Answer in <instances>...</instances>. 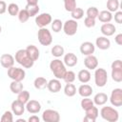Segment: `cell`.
I'll return each mask as SVG.
<instances>
[{
    "label": "cell",
    "mask_w": 122,
    "mask_h": 122,
    "mask_svg": "<svg viewBox=\"0 0 122 122\" xmlns=\"http://www.w3.org/2000/svg\"><path fill=\"white\" fill-rule=\"evenodd\" d=\"M25 109L30 112V113H32V114H35V113H38L40 111H41V104L37 101V100H29L27 103H26V106H25Z\"/></svg>",
    "instance_id": "13"
},
{
    "label": "cell",
    "mask_w": 122,
    "mask_h": 122,
    "mask_svg": "<svg viewBox=\"0 0 122 122\" xmlns=\"http://www.w3.org/2000/svg\"><path fill=\"white\" fill-rule=\"evenodd\" d=\"M52 21L51 15L47 12H43L41 14H38L35 17V24L39 28H45L49 24H51Z\"/></svg>",
    "instance_id": "10"
},
{
    "label": "cell",
    "mask_w": 122,
    "mask_h": 122,
    "mask_svg": "<svg viewBox=\"0 0 122 122\" xmlns=\"http://www.w3.org/2000/svg\"><path fill=\"white\" fill-rule=\"evenodd\" d=\"M1 31H2V28H1V26H0V33H1Z\"/></svg>",
    "instance_id": "51"
},
{
    "label": "cell",
    "mask_w": 122,
    "mask_h": 122,
    "mask_svg": "<svg viewBox=\"0 0 122 122\" xmlns=\"http://www.w3.org/2000/svg\"><path fill=\"white\" fill-rule=\"evenodd\" d=\"M85 117H84V121H89V122H95L96 118L98 117V114H99V112H98V109L93 105L92 106L91 108L85 110Z\"/></svg>",
    "instance_id": "11"
},
{
    "label": "cell",
    "mask_w": 122,
    "mask_h": 122,
    "mask_svg": "<svg viewBox=\"0 0 122 122\" xmlns=\"http://www.w3.org/2000/svg\"><path fill=\"white\" fill-rule=\"evenodd\" d=\"M38 41L42 46H50L52 42V36L51 31L46 28H40L37 32Z\"/></svg>",
    "instance_id": "5"
},
{
    "label": "cell",
    "mask_w": 122,
    "mask_h": 122,
    "mask_svg": "<svg viewBox=\"0 0 122 122\" xmlns=\"http://www.w3.org/2000/svg\"><path fill=\"white\" fill-rule=\"evenodd\" d=\"M110 102L114 107L122 106V90L120 88H116L112 91L110 96Z\"/></svg>",
    "instance_id": "9"
},
{
    "label": "cell",
    "mask_w": 122,
    "mask_h": 122,
    "mask_svg": "<svg viewBox=\"0 0 122 122\" xmlns=\"http://www.w3.org/2000/svg\"><path fill=\"white\" fill-rule=\"evenodd\" d=\"M112 69H121L122 68V61L120 59H117V60H114L112 63Z\"/></svg>",
    "instance_id": "45"
},
{
    "label": "cell",
    "mask_w": 122,
    "mask_h": 122,
    "mask_svg": "<svg viewBox=\"0 0 122 122\" xmlns=\"http://www.w3.org/2000/svg\"><path fill=\"white\" fill-rule=\"evenodd\" d=\"M119 9V1L118 0H108L107 1V10L111 12H115Z\"/></svg>",
    "instance_id": "29"
},
{
    "label": "cell",
    "mask_w": 122,
    "mask_h": 122,
    "mask_svg": "<svg viewBox=\"0 0 122 122\" xmlns=\"http://www.w3.org/2000/svg\"><path fill=\"white\" fill-rule=\"evenodd\" d=\"M8 76L14 81L22 82L26 77V71L21 68H17V67L12 66V67L8 69Z\"/></svg>",
    "instance_id": "6"
},
{
    "label": "cell",
    "mask_w": 122,
    "mask_h": 122,
    "mask_svg": "<svg viewBox=\"0 0 122 122\" xmlns=\"http://www.w3.org/2000/svg\"><path fill=\"white\" fill-rule=\"evenodd\" d=\"M64 93L67 96H69V97H71V96L75 95V93H76V87L72 83H67L66 86L64 87Z\"/></svg>",
    "instance_id": "28"
},
{
    "label": "cell",
    "mask_w": 122,
    "mask_h": 122,
    "mask_svg": "<svg viewBox=\"0 0 122 122\" xmlns=\"http://www.w3.org/2000/svg\"><path fill=\"white\" fill-rule=\"evenodd\" d=\"M27 5H29V6L38 5V0H27Z\"/></svg>",
    "instance_id": "49"
},
{
    "label": "cell",
    "mask_w": 122,
    "mask_h": 122,
    "mask_svg": "<svg viewBox=\"0 0 122 122\" xmlns=\"http://www.w3.org/2000/svg\"><path fill=\"white\" fill-rule=\"evenodd\" d=\"M108 95L104 92H98L94 95L93 97V104H95L96 106H103L107 103L108 101Z\"/></svg>",
    "instance_id": "23"
},
{
    "label": "cell",
    "mask_w": 122,
    "mask_h": 122,
    "mask_svg": "<svg viewBox=\"0 0 122 122\" xmlns=\"http://www.w3.org/2000/svg\"><path fill=\"white\" fill-rule=\"evenodd\" d=\"M95 46L100 50H108L111 47V41L107 36H99L95 40Z\"/></svg>",
    "instance_id": "18"
},
{
    "label": "cell",
    "mask_w": 122,
    "mask_h": 122,
    "mask_svg": "<svg viewBox=\"0 0 122 122\" xmlns=\"http://www.w3.org/2000/svg\"><path fill=\"white\" fill-rule=\"evenodd\" d=\"M86 13H87V16L95 19L97 17L98 13H99V10H98V9L96 7H90V8H88Z\"/></svg>",
    "instance_id": "42"
},
{
    "label": "cell",
    "mask_w": 122,
    "mask_h": 122,
    "mask_svg": "<svg viewBox=\"0 0 122 122\" xmlns=\"http://www.w3.org/2000/svg\"><path fill=\"white\" fill-rule=\"evenodd\" d=\"M91 72L89 70L87 69H84V70H81L78 71V74H77V78L78 80L81 82V83H88L90 80H91Z\"/></svg>",
    "instance_id": "25"
},
{
    "label": "cell",
    "mask_w": 122,
    "mask_h": 122,
    "mask_svg": "<svg viewBox=\"0 0 122 122\" xmlns=\"http://www.w3.org/2000/svg\"><path fill=\"white\" fill-rule=\"evenodd\" d=\"M95 51V46L90 42V41H86V42H83L80 46V52L83 54V55H90V54H92Z\"/></svg>",
    "instance_id": "16"
},
{
    "label": "cell",
    "mask_w": 122,
    "mask_h": 122,
    "mask_svg": "<svg viewBox=\"0 0 122 122\" xmlns=\"http://www.w3.org/2000/svg\"><path fill=\"white\" fill-rule=\"evenodd\" d=\"M17 16H18V19H19V21H20L21 23H25V22H27V21L29 20V18H30V15H29V13H28V11H27L26 9L19 10Z\"/></svg>",
    "instance_id": "39"
},
{
    "label": "cell",
    "mask_w": 122,
    "mask_h": 122,
    "mask_svg": "<svg viewBox=\"0 0 122 122\" xmlns=\"http://www.w3.org/2000/svg\"><path fill=\"white\" fill-rule=\"evenodd\" d=\"M16 121H17V122H26V120H25V119H17Z\"/></svg>",
    "instance_id": "50"
},
{
    "label": "cell",
    "mask_w": 122,
    "mask_h": 122,
    "mask_svg": "<svg viewBox=\"0 0 122 122\" xmlns=\"http://www.w3.org/2000/svg\"><path fill=\"white\" fill-rule=\"evenodd\" d=\"M0 120H1L2 122H12V121H13V113H12V112H10V111H6V112L2 114Z\"/></svg>",
    "instance_id": "41"
},
{
    "label": "cell",
    "mask_w": 122,
    "mask_h": 122,
    "mask_svg": "<svg viewBox=\"0 0 122 122\" xmlns=\"http://www.w3.org/2000/svg\"><path fill=\"white\" fill-rule=\"evenodd\" d=\"M63 30L66 35L68 36H72L76 33L77 29H78V23L74 19H69L63 24Z\"/></svg>",
    "instance_id": "7"
},
{
    "label": "cell",
    "mask_w": 122,
    "mask_h": 122,
    "mask_svg": "<svg viewBox=\"0 0 122 122\" xmlns=\"http://www.w3.org/2000/svg\"><path fill=\"white\" fill-rule=\"evenodd\" d=\"M51 30L54 32H59L62 28H63V23L60 19H54L53 21H51Z\"/></svg>",
    "instance_id": "36"
},
{
    "label": "cell",
    "mask_w": 122,
    "mask_h": 122,
    "mask_svg": "<svg viewBox=\"0 0 122 122\" xmlns=\"http://www.w3.org/2000/svg\"><path fill=\"white\" fill-rule=\"evenodd\" d=\"M77 92H78L79 95L82 97H90L92 93V86L84 83L81 86H79Z\"/></svg>",
    "instance_id": "22"
},
{
    "label": "cell",
    "mask_w": 122,
    "mask_h": 122,
    "mask_svg": "<svg viewBox=\"0 0 122 122\" xmlns=\"http://www.w3.org/2000/svg\"><path fill=\"white\" fill-rule=\"evenodd\" d=\"M14 62H15L14 56H12L10 53H4L0 57V64L5 69H9L12 67L14 65Z\"/></svg>",
    "instance_id": "12"
},
{
    "label": "cell",
    "mask_w": 122,
    "mask_h": 122,
    "mask_svg": "<svg viewBox=\"0 0 122 122\" xmlns=\"http://www.w3.org/2000/svg\"><path fill=\"white\" fill-rule=\"evenodd\" d=\"M47 85H48V80L42 76L36 77L33 81V86L36 90H44L47 88Z\"/></svg>",
    "instance_id": "26"
},
{
    "label": "cell",
    "mask_w": 122,
    "mask_h": 122,
    "mask_svg": "<svg viewBox=\"0 0 122 122\" xmlns=\"http://www.w3.org/2000/svg\"><path fill=\"white\" fill-rule=\"evenodd\" d=\"M8 12L10 15L11 16H15V15H18V12H19V7L17 4L15 3H10L9 6H8Z\"/></svg>",
    "instance_id": "34"
},
{
    "label": "cell",
    "mask_w": 122,
    "mask_h": 122,
    "mask_svg": "<svg viewBox=\"0 0 122 122\" xmlns=\"http://www.w3.org/2000/svg\"><path fill=\"white\" fill-rule=\"evenodd\" d=\"M63 62L67 67H74L78 62V58L73 52H69L64 55Z\"/></svg>",
    "instance_id": "19"
},
{
    "label": "cell",
    "mask_w": 122,
    "mask_h": 122,
    "mask_svg": "<svg viewBox=\"0 0 122 122\" xmlns=\"http://www.w3.org/2000/svg\"><path fill=\"white\" fill-rule=\"evenodd\" d=\"M97 18L102 23H110L112 19V14L111 11H109L107 10H101L97 15Z\"/></svg>",
    "instance_id": "24"
},
{
    "label": "cell",
    "mask_w": 122,
    "mask_h": 122,
    "mask_svg": "<svg viewBox=\"0 0 122 122\" xmlns=\"http://www.w3.org/2000/svg\"><path fill=\"white\" fill-rule=\"evenodd\" d=\"M61 82L59 79L57 78H54V79H51L50 81H48V85H47V88L48 90L52 92V93H56L58 92H60L61 90Z\"/></svg>",
    "instance_id": "20"
},
{
    "label": "cell",
    "mask_w": 122,
    "mask_h": 122,
    "mask_svg": "<svg viewBox=\"0 0 122 122\" xmlns=\"http://www.w3.org/2000/svg\"><path fill=\"white\" fill-rule=\"evenodd\" d=\"M28 121H29V122H39L40 119H39V117H38L37 115L33 114V115H31V116L28 119Z\"/></svg>",
    "instance_id": "48"
},
{
    "label": "cell",
    "mask_w": 122,
    "mask_h": 122,
    "mask_svg": "<svg viewBox=\"0 0 122 122\" xmlns=\"http://www.w3.org/2000/svg\"><path fill=\"white\" fill-rule=\"evenodd\" d=\"M26 10L30 15V17H33L35 15H37V13L39 12V6L38 5H34V6H29L27 5L26 6Z\"/></svg>",
    "instance_id": "35"
},
{
    "label": "cell",
    "mask_w": 122,
    "mask_h": 122,
    "mask_svg": "<svg viewBox=\"0 0 122 122\" xmlns=\"http://www.w3.org/2000/svg\"><path fill=\"white\" fill-rule=\"evenodd\" d=\"M80 105H81V108L85 111V110L91 108L92 106H93L94 104H93V101L91 98H89V97H83V99L80 102Z\"/></svg>",
    "instance_id": "38"
},
{
    "label": "cell",
    "mask_w": 122,
    "mask_h": 122,
    "mask_svg": "<svg viewBox=\"0 0 122 122\" xmlns=\"http://www.w3.org/2000/svg\"><path fill=\"white\" fill-rule=\"evenodd\" d=\"M10 90L11 91L12 93H16V94H18L21 91L24 90V89H23V84H22V82L12 80V82L10 84Z\"/></svg>",
    "instance_id": "27"
},
{
    "label": "cell",
    "mask_w": 122,
    "mask_h": 122,
    "mask_svg": "<svg viewBox=\"0 0 122 122\" xmlns=\"http://www.w3.org/2000/svg\"><path fill=\"white\" fill-rule=\"evenodd\" d=\"M51 54L54 56V57H56V58H59V57H61L62 55H64V52H65V50H64V48L62 47V46H60V45H55V46H53L52 48H51Z\"/></svg>",
    "instance_id": "30"
},
{
    "label": "cell",
    "mask_w": 122,
    "mask_h": 122,
    "mask_svg": "<svg viewBox=\"0 0 122 122\" xmlns=\"http://www.w3.org/2000/svg\"><path fill=\"white\" fill-rule=\"evenodd\" d=\"M10 108H11L12 113H13L14 115H16V116L22 115V114L24 113V112H25V104L21 103V102L18 101L17 99L11 102Z\"/></svg>",
    "instance_id": "15"
},
{
    "label": "cell",
    "mask_w": 122,
    "mask_h": 122,
    "mask_svg": "<svg viewBox=\"0 0 122 122\" xmlns=\"http://www.w3.org/2000/svg\"><path fill=\"white\" fill-rule=\"evenodd\" d=\"M30 92L28 91H26V90H23V91H21L17 94V100L26 105V103L30 100Z\"/></svg>",
    "instance_id": "31"
},
{
    "label": "cell",
    "mask_w": 122,
    "mask_h": 122,
    "mask_svg": "<svg viewBox=\"0 0 122 122\" xmlns=\"http://www.w3.org/2000/svg\"><path fill=\"white\" fill-rule=\"evenodd\" d=\"M101 33L104 36H112L116 31V28L112 23H104L100 28Z\"/></svg>",
    "instance_id": "17"
},
{
    "label": "cell",
    "mask_w": 122,
    "mask_h": 122,
    "mask_svg": "<svg viewBox=\"0 0 122 122\" xmlns=\"http://www.w3.org/2000/svg\"><path fill=\"white\" fill-rule=\"evenodd\" d=\"M112 78L113 81L119 83L122 81V68L121 69H112Z\"/></svg>",
    "instance_id": "32"
},
{
    "label": "cell",
    "mask_w": 122,
    "mask_h": 122,
    "mask_svg": "<svg viewBox=\"0 0 122 122\" xmlns=\"http://www.w3.org/2000/svg\"><path fill=\"white\" fill-rule=\"evenodd\" d=\"M114 41L117 45L121 46L122 45V33H118L115 37H114Z\"/></svg>",
    "instance_id": "47"
},
{
    "label": "cell",
    "mask_w": 122,
    "mask_h": 122,
    "mask_svg": "<svg viewBox=\"0 0 122 122\" xmlns=\"http://www.w3.org/2000/svg\"><path fill=\"white\" fill-rule=\"evenodd\" d=\"M63 80L66 83H72L75 80V73L72 71H67L63 77Z\"/></svg>",
    "instance_id": "40"
},
{
    "label": "cell",
    "mask_w": 122,
    "mask_h": 122,
    "mask_svg": "<svg viewBox=\"0 0 122 122\" xmlns=\"http://www.w3.org/2000/svg\"><path fill=\"white\" fill-rule=\"evenodd\" d=\"M84 25H85L87 28H92V27L95 26V19L87 16V17L84 19Z\"/></svg>",
    "instance_id": "43"
},
{
    "label": "cell",
    "mask_w": 122,
    "mask_h": 122,
    "mask_svg": "<svg viewBox=\"0 0 122 122\" xmlns=\"http://www.w3.org/2000/svg\"><path fill=\"white\" fill-rule=\"evenodd\" d=\"M114 21L117 24H121L122 23V11L121 10H117L114 13Z\"/></svg>",
    "instance_id": "44"
},
{
    "label": "cell",
    "mask_w": 122,
    "mask_h": 122,
    "mask_svg": "<svg viewBox=\"0 0 122 122\" xmlns=\"http://www.w3.org/2000/svg\"><path fill=\"white\" fill-rule=\"evenodd\" d=\"M7 10V4L5 1L3 0H0V14H3L5 13Z\"/></svg>",
    "instance_id": "46"
},
{
    "label": "cell",
    "mask_w": 122,
    "mask_h": 122,
    "mask_svg": "<svg viewBox=\"0 0 122 122\" xmlns=\"http://www.w3.org/2000/svg\"><path fill=\"white\" fill-rule=\"evenodd\" d=\"M25 50H26L28 55H29L34 62L39 58V56H40V51H39V50H38V48H37L36 46H34V45H29Z\"/></svg>",
    "instance_id": "21"
},
{
    "label": "cell",
    "mask_w": 122,
    "mask_h": 122,
    "mask_svg": "<svg viewBox=\"0 0 122 122\" xmlns=\"http://www.w3.org/2000/svg\"><path fill=\"white\" fill-rule=\"evenodd\" d=\"M50 69H51V72L53 73V75L55 76V78H57V79H63V77L67 71V69H66L64 62L58 58L51 61Z\"/></svg>",
    "instance_id": "2"
},
{
    "label": "cell",
    "mask_w": 122,
    "mask_h": 122,
    "mask_svg": "<svg viewBox=\"0 0 122 122\" xmlns=\"http://www.w3.org/2000/svg\"><path fill=\"white\" fill-rule=\"evenodd\" d=\"M108 82V73L107 71L103 68H96L94 71V83L97 87L102 88Z\"/></svg>",
    "instance_id": "4"
},
{
    "label": "cell",
    "mask_w": 122,
    "mask_h": 122,
    "mask_svg": "<svg viewBox=\"0 0 122 122\" xmlns=\"http://www.w3.org/2000/svg\"><path fill=\"white\" fill-rule=\"evenodd\" d=\"M14 59L19 65H21L25 69H30L34 65V61L28 55L26 50H24V49L18 50L15 52Z\"/></svg>",
    "instance_id": "1"
},
{
    "label": "cell",
    "mask_w": 122,
    "mask_h": 122,
    "mask_svg": "<svg viewBox=\"0 0 122 122\" xmlns=\"http://www.w3.org/2000/svg\"><path fill=\"white\" fill-rule=\"evenodd\" d=\"M64 8L67 11H71L76 8V0H63Z\"/></svg>",
    "instance_id": "37"
},
{
    "label": "cell",
    "mask_w": 122,
    "mask_h": 122,
    "mask_svg": "<svg viewBox=\"0 0 122 122\" xmlns=\"http://www.w3.org/2000/svg\"><path fill=\"white\" fill-rule=\"evenodd\" d=\"M42 119L44 122H59L60 121V114L55 110L48 109V110H45L43 112Z\"/></svg>",
    "instance_id": "8"
},
{
    "label": "cell",
    "mask_w": 122,
    "mask_h": 122,
    "mask_svg": "<svg viewBox=\"0 0 122 122\" xmlns=\"http://www.w3.org/2000/svg\"><path fill=\"white\" fill-rule=\"evenodd\" d=\"M84 65L87 68V70H95L98 66V59L93 54L86 55L84 59Z\"/></svg>",
    "instance_id": "14"
},
{
    "label": "cell",
    "mask_w": 122,
    "mask_h": 122,
    "mask_svg": "<svg viewBox=\"0 0 122 122\" xmlns=\"http://www.w3.org/2000/svg\"><path fill=\"white\" fill-rule=\"evenodd\" d=\"M71 15L72 19H74V20L81 19V18L84 16V10H83V9L76 7L74 10H72L71 11Z\"/></svg>",
    "instance_id": "33"
},
{
    "label": "cell",
    "mask_w": 122,
    "mask_h": 122,
    "mask_svg": "<svg viewBox=\"0 0 122 122\" xmlns=\"http://www.w3.org/2000/svg\"><path fill=\"white\" fill-rule=\"evenodd\" d=\"M100 115L104 120L108 122H116L119 118V113L117 110L109 106H105L100 110Z\"/></svg>",
    "instance_id": "3"
}]
</instances>
